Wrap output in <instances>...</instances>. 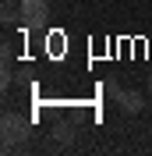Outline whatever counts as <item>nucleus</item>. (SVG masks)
I'll list each match as a JSON object with an SVG mask.
<instances>
[{
    "label": "nucleus",
    "instance_id": "1",
    "mask_svg": "<svg viewBox=\"0 0 152 156\" xmlns=\"http://www.w3.org/2000/svg\"><path fill=\"white\" fill-rule=\"evenodd\" d=\"M0 138H4V153H14L18 146H25V138H29V121L14 110L0 117Z\"/></svg>",
    "mask_w": 152,
    "mask_h": 156
},
{
    "label": "nucleus",
    "instance_id": "2",
    "mask_svg": "<svg viewBox=\"0 0 152 156\" xmlns=\"http://www.w3.org/2000/svg\"><path fill=\"white\" fill-rule=\"evenodd\" d=\"M50 21V4L46 0H21V25L25 29H43Z\"/></svg>",
    "mask_w": 152,
    "mask_h": 156
},
{
    "label": "nucleus",
    "instance_id": "3",
    "mask_svg": "<svg viewBox=\"0 0 152 156\" xmlns=\"http://www.w3.org/2000/svg\"><path fill=\"white\" fill-rule=\"evenodd\" d=\"M50 138H53L60 149L74 146V138H78V121H74V117H67V121H64V117H57L53 128H50Z\"/></svg>",
    "mask_w": 152,
    "mask_h": 156
},
{
    "label": "nucleus",
    "instance_id": "4",
    "mask_svg": "<svg viewBox=\"0 0 152 156\" xmlns=\"http://www.w3.org/2000/svg\"><path fill=\"white\" fill-rule=\"evenodd\" d=\"M117 107H120L124 114L134 117V114H142V110H145V96L138 92V89H124L120 96H117Z\"/></svg>",
    "mask_w": 152,
    "mask_h": 156
},
{
    "label": "nucleus",
    "instance_id": "5",
    "mask_svg": "<svg viewBox=\"0 0 152 156\" xmlns=\"http://www.w3.org/2000/svg\"><path fill=\"white\" fill-rule=\"evenodd\" d=\"M0 18H4V25H14V21H21V4H11V0H4Z\"/></svg>",
    "mask_w": 152,
    "mask_h": 156
},
{
    "label": "nucleus",
    "instance_id": "6",
    "mask_svg": "<svg viewBox=\"0 0 152 156\" xmlns=\"http://www.w3.org/2000/svg\"><path fill=\"white\" fill-rule=\"evenodd\" d=\"M120 92H124V89L117 85V82H106V96H113V99H117V96H120Z\"/></svg>",
    "mask_w": 152,
    "mask_h": 156
},
{
    "label": "nucleus",
    "instance_id": "7",
    "mask_svg": "<svg viewBox=\"0 0 152 156\" xmlns=\"http://www.w3.org/2000/svg\"><path fill=\"white\" fill-rule=\"evenodd\" d=\"M149 96H152V75H149Z\"/></svg>",
    "mask_w": 152,
    "mask_h": 156
},
{
    "label": "nucleus",
    "instance_id": "8",
    "mask_svg": "<svg viewBox=\"0 0 152 156\" xmlns=\"http://www.w3.org/2000/svg\"><path fill=\"white\" fill-rule=\"evenodd\" d=\"M149 138H152V124H149Z\"/></svg>",
    "mask_w": 152,
    "mask_h": 156
}]
</instances>
